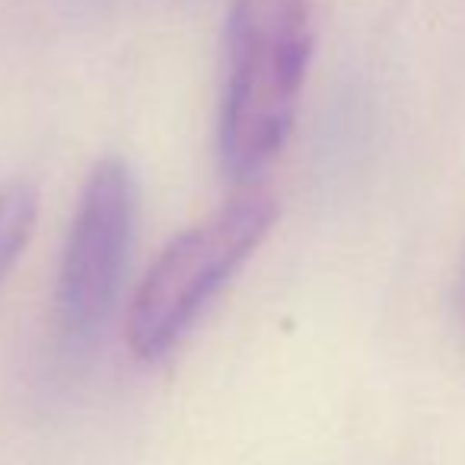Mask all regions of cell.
<instances>
[{"instance_id": "6da1fadb", "label": "cell", "mask_w": 465, "mask_h": 465, "mask_svg": "<svg viewBox=\"0 0 465 465\" xmlns=\"http://www.w3.org/2000/svg\"><path fill=\"white\" fill-rule=\"evenodd\" d=\"M312 45L310 0H232L220 103V163L230 179H252L284 150Z\"/></svg>"}, {"instance_id": "7a4b0ae2", "label": "cell", "mask_w": 465, "mask_h": 465, "mask_svg": "<svg viewBox=\"0 0 465 465\" xmlns=\"http://www.w3.org/2000/svg\"><path fill=\"white\" fill-rule=\"evenodd\" d=\"M278 204L272 194H242L188 226L160 252L128 312V344L141 361H160L188 335L255 249L268 240Z\"/></svg>"}, {"instance_id": "3957f363", "label": "cell", "mask_w": 465, "mask_h": 465, "mask_svg": "<svg viewBox=\"0 0 465 465\" xmlns=\"http://www.w3.org/2000/svg\"><path fill=\"white\" fill-rule=\"evenodd\" d=\"M137 230V185L128 163L105 156L93 166L58 272V325L74 348H86L99 338L115 312L131 246Z\"/></svg>"}, {"instance_id": "277c9868", "label": "cell", "mask_w": 465, "mask_h": 465, "mask_svg": "<svg viewBox=\"0 0 465 465\" xmlns=\"http://www.w3.org/2000/svg\"><path fill=\"white\" fill-rule=\"evenodd\" d=\"M39 213V192L29 182L0 185V284L7 281L23 249L29 246Z\"/></svg>"}, {"instance_id": "5b68a950", "label": "cell", "mask_w": 465, "mask_h": 465, "mask_svg": "<svg viewBox=\"0 0 465 465\" xmlns=\"http://www.w3.org/2000/svg\"><path fill=\"white\" fill-rule=\"evenodd\" d=\"M452 303H456L459 319L465 322V252H462V262H459V274H456V291H452Z\"/></svg>"}]
</instances>
